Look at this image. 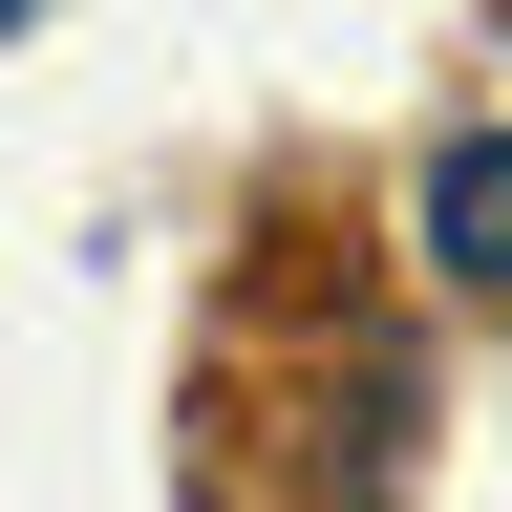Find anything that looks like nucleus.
Segmentation results:
<instances>
[{"mask_svg":"<svg viewBox=\"0 0 512 512\" xmlns=\"http://www.w3.org/2000/svg\"><path fill=\"white\" fill-rule=\"evenodd\" d=\"M427 256L470 299H512V128H448V150H427Z\"/></svg>","mask_w":512,"mask_h":512,"instance_id":"f257e3e1","label":"nucleus"},{"mask_svg":"<svg viewBox=\"0 0 512 512\" xmlns=\"http://www.w3.org/2000/svg\"><path fill=\"white\" fill-rule=\"evenodd\" d=\"M0 22H43V0H0Z\"/></svg>","mask_w":512,"mask_h":512,"instance_id":"f03ea898","label":"nucleus"}]
</instances>
